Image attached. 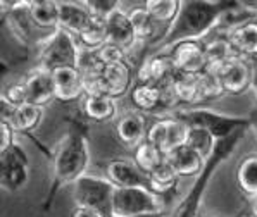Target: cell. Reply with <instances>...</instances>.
<instances>
[{
	"label": "cell",
	"mask_w": 257,
	"mask_h": 217,
	"mask_svg": "<svg viewBox=\"0 0 257 217\" xmlns=\"http://www.w3.org/2000/svg\"><path fill=\"white\" fill-rule=\"evenodd\" d=\"M199 83H200V90H202L204 102L216 100V98L224 95V90H223V86H221L219 78L211 73H207V71L202 74H199Z\"/></svg>",
	"instance_id": "obj_34"
},
{
	"label": "cell",
	"mask_w": 257,
	"mask_h": 217,
	"mask_svg": "<svg viewBox=\"0 0 257 217\" xmlns=\"http://www.w3.org/2000/svg\"><path fill=\"white\" fill-rule=\"evenodd\" d=\"M80 54L76 37L59 28L37 49V66L50 73L61 68H78Z\"/></svg>",
	"instance_id": "obj_5"
},
{
	"label": "cell",
	"mask_w": 257,
	"mask_h": 217,
	"mask_svg": "<svg viewBox=\"0 0 257 217\" xmlns=\"http://www.w3.org/2000/svg\"><path fill=\"white\" fill-rule=\"evenodd\" d=\"M216 136L211 135L207 129L202 128H190L188 133V140H187V147H190L192 150H195L204 160H207L209 157L214 153V148L217 145Z\"/></svg>",
	"instance_id": "obj_32"
},
{
	"label": "cell",
	"mask_w": 257,
	"mask_h": 217,
	"mask_svg": "<svg viewBox=\"0 0 257 217\" xmlns=\"http://www.w3.org/2000/svg\"><path fill=\"white\" fill-rule=\"evenodd\" d=\"M55 100L71 104L85 97V83L78 68H61L52 71Z\"/></svg>",
	"instance_id": "obj_18"
},
{
	"label": "cell",
	"mask_w": 257,
	"mask_h": 217,
	"mask_svg": "<svg viewBox=\"0 0 257 217\" xmlns=\"http://www.w3.org/2000/svg\"><path fill=\"white\" fill-rule=\"evenodd\" d=\"M97 55L104 66H112V64H119V62L128 61V52H126L124 49H121V47L114 45V43H109V42L97 50Z\"/></svg>",
	"instance_id": "obj_36"
},
{
	"label": "cell",
	"mask_w": 257,
	"mask_h": 217,
	"mask_svg": "<svg viewBox=\"0 0 257 217\" xmlns=\"http://www.w3.org/2000/svg\"><path fill=\"white\" fill-rule=\"evenodd\" d=\"M135 217H169L168 212H161V214H144V215H135Z\"/></svg>",
	"instance_id": "obj_42"
},
{
	"label": "cell",
	"mask_w": 257,
	"mask_h": 217,
	"mask_svg": "<svg viewBox=\"0 0 257 217\" xmlns=\"http://www.w3.org/2000/svg\"><path fill=\"white\" fill-rule=\"evenodd\" d=\"M200 217H204V215H200Z\"/></svg>",
	"instance_id": "obj_43"
},
{
	"label": "cell",
	"mask_w": 257,
	"mask_h": 217,
	"mask_svg": "<svg viewBox=\"0 0 257 217\" xmlns=\"http://www.w3.org/2000/svg\"><path fill=\"white\" fill-rule=\"evenodd\" d=\"M235 183L242 195L248 200H254L257 196V153L245 155L236 165Z\"/></svg>",
	"instance_id": "obj_27"
},
{
	"label": "cell",
	"mask_w": 257,
	"mask_h": 217,
	"mask_svg": "<svg viewBox=\"0 0 257 217\" xmlns=\"http://www.w3.org/2000/svg\"><path fill=\"white\" fill-rule=\"evenodd\" d=\"M28 97H30V104L38 105V107H45L47 104H50L55 100V86H54V76L50 71L35 66L33 69H30L26 73V76L23 78Z\"/></svg>",
	"instance_id": "obj_16"
},
{
	"label": "cell",
	"mask_w": 257,
	"mask_h": 217,
	"mask_svg": "<svg viewBox=\"0 0 257 217\" xmlns=\"http://www.w3.org/2000/svg\"><path fill=\"white\" fill-rule=\"evenodd\" d=\"M147 116L138 110H128L116 121V138L128 150H135L147 140Z\"/></svg>",
	"instance_id": "obj_15"
},
{
	"label": "cell",
	"mask_w": 257,
	"mask_h": 217,
	"mask_svg": "<svg viewBox=\"0 0 257 217\" xmlns=\"http://www.w3.org/2000/svg\"><path fill=\"white\" fill-rule=\"evenodd\" d=\"M173 74H175V68L168 54H150L138 66L137 81L163 86L171 80Z\"/></svg>",
	"instance_id": "obj_17"
},
{
	"label": "cell",
	"mask_w": 257,
	"mask_h": 217,
	"mask_svg": "<svg viewBox=\"0 0 257 217\" xmlns=\"http://www.w3.org/2000/svg\"><path fill=\"white\" fill-rule=\"evenodd\" d=\"M144 6L147 7V11L159 25H168L169 28L178 18V13L181 9V0H147Z\"/></svg>",
	"instance_id": "obj_31"
},
{
	"label": "cell",
	"mask_w": 257,
	"mask_h": 217,
	"mask_svg": "<svg viewBox=\"0 0 257 217\" xmlns=\"http://www.w3.org/2000/svg\"><path fill=\"white\" fill-rule=\"evenodd\" d=\"M0 98H4L6 102H9L13 107H23V105L30 104L28 90H26V86H25V83H23V81L11 83V85L4 86Z\"/></svg>",
	"instance_id": "obj_33"
},
{
	"label": "cell",
	"mask_w": 257,
	"mask_h": 217,
	"mask_svg": "<svg viewBox=\"0 0 257 217\" xmlns=\"http://www.w3.org/2000/svg\"><path fill=\"white\" fill-rule=\"evenodd\" d=\"M105 25H107L109 43H114V45L121 47V49H124L128 54L138 45L135 28H133L132 21H130L128 11H124L122 7L109 16Z\"/></svg>",
	"instance_id": "obj_19"
},
{
	"label": "cell",
	"mask_w": 257,
	"mask_h": 217,
	"mask_svg": "<svg viewBox=\"0 0 257 217\" xmlns=\"http://www.w3.org/2000/svg\"><path fill=\"white\" fill-rule=\"evenodd\" d=\"M245 133H247V129H240V131L233 133L231 136L217 141L214 153L205 160L202 172L195 177V181H193L192 188L188 190L187 195L169 212V217H200V207H202V200L205 191H207L209 181L216 174L217 169L236 152L238 145L243 141Z\"/></svg>",
	"instance_id": "obj_3"
},
{
	"label": "cell",
	"mask_w": 257,
	"mask_h": 217,
	"mask_svg": "<svg viewBox=\"0 0 257 217\" xmlns=\"http://www.w3.org/2000/svg\"><path fill=\"white\" fill-rule=\"evenodd\" d=\"M69 217H105L102 215L100 212L93 210V208H86V207H74L71 210Z\"/></svg>",
	"instance_id": "obj_38"
},
{
	"label": "cell",
	"mask_w": 257,
	"mask_h": 217,
	"mask_svg": "<svg viewBox=\"0 0 257 217\" xmlns=\"http://www.w3.org/2000/svg\"><path fill=\"white\" fill-rule=\"evenodd\" d=\"M133 162H135L145 174H152L157 167H161L166 162V155L161 150H157L147 140L133 150Z\"/></svg>",
	"instance_id": "obj_30"
},
{
	"label": "cell",
	"mask_w": 257,
	"mask_h": 217,
	"mask_svg": "<svg viewBox=\"0 0 257 217\" xmlns=\"http://www.w3.org/2000/svg\"><path fill=\"white\" fill-rule=\"evenodd\" d=\"M236 7V2L221 0H181V9L163 38L154 45L152 54H163L181 42H202L223 23L224 16Z\"/></svg>",
	"instance_id": "obj_1"
},
{
	"label": "cell",
	"mask_w": 257,
	"mask_h": 217,
	"mask_svg": "<svg viewBox=\"0 0 257 217\" xmlns=\"http://www.w3.org/2000/svg\"><path fill=\"white\" fill-rule=\"evenodd\" d=\"M16 135H18V133L14 131L13 124H11L9 121L0 119V153L9 150L14 143H18V141H16Z\"/></svg>",
	"instance_id": "obj_37"
},
{
	"label": "cell",
	"mask_w": 257,
	"mask_h": 217,
	"mask_svg": "<svg viewBox=\"0 0 257 217\" xmlns=\"http://www.w3.org/2000/svg\"><path fill=\"white\" fill-rule=\"evenodd\" d=\"M166 160L175 169L178 177H197L205 165V160L202 157L187 145L166 155Z\"/></svg>",
	"instance_id": "obj_24"
},
{
	"label": "cell",
	"mask_w": 257,
	"mask_h": 217,
	"mask_svg": "<svg viewBox=\"0 0 257 217\" xmlns=\"http://www.w3.org/2000/svg\"><path fill=\"white\" fill-rule=\"evenodd\" d=\"M252 90L255 93V100H257V66H254V78H252Z\"/></svg>",
	"instance_id": "obj_40"
},
{
	"label": "cell",
	"mask_w": 257,
	"mask_h": 217,
	"mask_svg": "<svg viewBox=\"0 0 257 217\" xmlns=\"http://www.w3.org/2000/svg\"><path fill=\"white\" fill-rule=\"evenodd\" d=\"M116 186L105 176L86 174L73 184L74 207H86L112 217V196Z\"/></svg>",
	"instance_id": "obj_7"
},
{
	"label": "cell",
	"mask_w": 257,
	"mask_h": 217,
	"mask_svg": "<svg viewBox=\"0 0 257 217\" xmlns=\"http://www.w3.org/2000/svg\"><path fill=\"white\" fill-rule=\"evenodd\" d=\"M28 14L43 37L49 38L59 30V2L54 0H28Z\"/></svg>",
	"instance_id": "obj_22"
},
{
	"label": "cell",
	"mask_w": 257,
	"mask_h": 217,
	"mask_svg": "<svg viewBox=\"0 0 257 217\" xmlns=\"http://www.w3.org/2000/svg\"><path fill=\"white\" fill-rule=\"evenodd\" d=\"M93 16L83 2H59V28L78 37L92 23Z\"/></svg>",
	"instance_id": "obj_23"
},
{
	"label": "cell",
	"mask_w": 257,
	"mask_h": 217,
	"mask_svg": "<svg viewBox=\"0 0 257 217\" xmlns=\"http://www.w3.org/2000/svg\"><path fill=\"white\" fill-rule=\"evenodd\" d=\"M30 181V159L23 145L14 143L0 153V186L6 193H16Z\"/></svg>",
	"instance_id": "obj_9"
},
{
	"label": "cell",
	"mask_w": 257,
	"mask_h": 217,
	"mask_svg": "<svg viewBox=\"0 0 257 217\" xmlns=\"http://www.w3.org/2000/svg\"><path fill=\"white\" fill-rule=\"evenodd\" d=\"M190 133V126L176 116L169 114V116L157 117L152 124L149 126L147 131V141L152 143L157 150L169 155L171 152L181 148L187 145Z\"/></svg>",
	"instance_id": "obj_8"
},
{
	"label": "cell",
	"mask_w": 257,
	"mask_h": 217,
	"mask_svg": "<svg viewBox=\"0 0 257 217\" xmlns=\"http://www.w3.org/2000/svg\"><path fill=\"white\" fill-rule=\"evenodd\" d=\"M80 109L86 119L98 124L119 119V104L107 95H85L80 100Z\"/></svg>",
	"instance_id": "obj_20"
},
{
	"label": "cell",
	"mask_w": 257,
	"mask_h": 217,
	"mask_svg": "<svg viewBox=\"0 0 257 217\" xmlns=\"http://www.w3.org/2000/svg\"><path fill=\"white\" fill-rule=\"evenodd\" d=\"M43 112H45V107H38V105H33V104H26V105H23V107H16L9 122L13 124L16 133L30 135V133L37 131L38 126L42 124Z\"/></svg>",
	"instance_id": "obj_28"
},
{
	"label": "cell",
	"mask_w": 257,
	"mask_h": 217,
	"mask_svg": "<svg viewBox=\"0 0 257 217\" xmlns=\"http://www.w3.org/2000/svg\"><path fill=\"white\" fill-rule=\"evenodd\" d=\"M83 4L93 18L104 19V21H107V18L112 13L121 9V2H117V0H85Z\"/></svg>",
	"instance_id": "obj_35"
},
{
	"label": "cell",
	"mask_w": 257,
	"mask_h": 217,
	"mask_svg": "<svg viewBox=\"0 0 257 217\" xmlns=\"http://www.w3.org/2000/svg\"><path fill=\"white\" fill-rule=\"evenodd\" d=\"M168 212V196L149 188H116L112 217H135Z\"/></svg>",
	"instance_id": "obj_6"
},
{
	"label": "cell",
	"mask_w": 257,
	"mask_h": 217,
	"mask_svg": "<svg viewBox=\"0 0 257 217\" xmlns=\"http://www.w3.org/2000/svg\"><path fill=\"white\" fill-rule=\"evenodd\" d=\"M92 164L88 138L80 128H71L52 153V179L50 188L43 200V210L52 208L55 196L66 186H73L78 179L88 174Z\"/></svg>",
	"instance_id": "obj_2"
},
{
	"label": "cell",
	"mask_w": 257,
	"mask_h": 217,
	"mask_svg": "<svg viewBox=\"0 0 257 217\" xmlns=\"http://www.w3.org/2000/svg\"><path fill=\"white\" fill-rule=\"evenodd\" d=\"M250 122H252V128H255L257 129V105L254 109H252V112H250Z\"/></svg>",
	"instance_id": "obj_39"
},
{
	"label": "cell",
	"mask_w": 257,
	"mask_h": 217,
	"mask_svg": "<svg viewBox=\"0 0 257 217\" xmlns=\"http://www.w3.org/2000/svg\"><path fill=\"white\" fill-rule=\"evenodd\" d=\"M130 21H132L135 33L138 38V43H145V45H154L159 40V23L152 18V14L147 11L145 6H137L128 11Z\"/></svg>",
	"instance_id": "obj_25"
},
{
	"label": "cell",
	"mask_w": 257,
	"mask_h": 217,
	"mask_svg": "<svg viewBox=\"0 0 257 217\" xmlns=\"http://www.w3.org/2000/svg\"><path fill=\"white\" fill-rule=\"evenodd\" d=\"M223 86L224 93L228 95H242L252 88V78H254V66L245 57H233L217 74Z\"/></svg>",
	"instance_id": "obj_13"
},
{
	"label": "cell",
	"mask_w": 257,
	"mask_h": 217,
	"mask_svg": "<svg viewBox=\"0 0 257 217\" xmlns=\"http://www.w3.org/2000/svg\"><path fill=\"white\" fill-rule=\"evenodd\" d=\"M224 35L228 37L236 55L245 59H257V18L228 28Z\"/></svg>",
	"instance_id": "obj_21"
},
{
	"label": "cell",
	"mask_w": 257,
	"mask_h": 217,
	"mask_svg": "<svg viewBox=\"0 0 257 217\" xmlns=\"http://www.w3.org/2000/svg\"><path fill=\"white\" fill-rule=\"evenodd\" d=\"M104 176L116 188H149V190H154L150 177L133 162V159H121V157L109 159L104 165Z\"/></svg>",
	"instance_id": "obj_10"
},
{
	"label": "cell",
	"mask_w": 257,
	"mask_h": 217,
	"mask_svg": "<svg viewBox=\"0 0 257 217\" xmlns=\"http://www.w3.org/2000/svg\"><path fill=\"white\" fill-rule=\"evenodd\" d=\"M178 119L187 122L190 128H202L207 129L211 135L216 136V140H224V138L231 136L233 133L240 131V129L252 128L250 117H240V116H228V114H221L211 109H178L173 112Z\"/></svg>",
	"instance_id": "obj_4"
},
{
	"label": "cell",
	"mask_w": 257,
	"mask_h": 217,
	"mask_svg": "<svg viewBox=\"0 0 257 217\" xmlns=\"http://www.w3.org/2000/svg\"><path fill=\"white\" fill-rule=\"evenodd\" d=\"M171 57L175 73L202 74L207 69V55L204 42H181L166 52Z\"/></svg>",
	"instance_id": "obj_11"
},
{
	"label": "cell",
	"mask_w": 257,
	"mask_h": 217,
	"mask_svg": "<svg viewBox=\"0 0 257 217\" xmlns=\"http://www.w3.org/2000/svg\"><path fill=\"white\" fill-rule=\"evenodd\" d=\"M137 83L135 66L124 61L119 64L105 66L102 73V93L110 98L119 100L124 95H130L133 85Z\"/></svg>",
	"instance_id": "obj_14"
},
{
	"label": "cell",
	"mask_w": 257,
	"mask_h": 217,
	"mask_svg": "<svg viewBox=\"0 0 257 217\" xmlns=\"http://www.w3.org/2000/svg\"><path fill=\"white\" fill-rule=\"evenodd\" d=\"M250 210H252V215L257 217V196L254 200H250Z\"/></svg>",
	"instance_id": "obj_41"
},
{
	"label": "cell",
	"mask_w": 257,
	"mask_h": 217,
	"mask_svg": "<svg viewBox=\"0 0 257 217\" xmlns=\"http://www.w3.org/2000/svg\"><path fill=\"white\" fill-rule=\"evenodd\" d=\"M205 55H207V73L217 76L219 71L231 61L233 57H236V52L233 50L230 40L226 35H219L212 42L205 43Z\"/></svg>",
	"instance_id": "obj_26"
},
{
	"label": "cell",
	"mask_w": 257,
	"mask_h": 217,
	"mask_svg": "<svg viewBox=\"0 0 257 217\" xmlns=\"http://www.w3.org/2000/svg\"><path fill=\"white\" fill-rule=\"evenodd\" d=\"M80 43L81 50H90V52H97L102 45L107 43V25L104 19L93 18L92 23L81 31L76 37Z\"/></svg>",
	"instance_id": "obj_29"
},
{
	"label": "cell",
	"mask_w": 257,
	"mask_h": 217,
	"mask_svg": "<svg viewBox=\"0 0 257 217\" xmlns=\"http://www.w3.org/2000/svg\"><path fill=\"white\" fill-rule=\"evenodd\" d=\"M130 104H132L133 110H138L145 116L163 117L171 114L168 104H166L163 86L150 85V83L137 81L133 85L132 92H130Z\"/></svg>",
	"instance_id": "obj_12"
}]
</instances>
